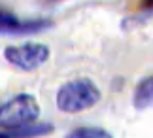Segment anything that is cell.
Segmentation results:
<instances>
[{"mask_svg": "<svg viewBox=\"0 0 153 138\" xmlns=\"http://www.w3.org/2000/svg\"><path fill=\"white\" fill-rule=\"evenodd\" d=\"M102 98V91L91 78L79 76L64 81L57 89L55 104L62 113H81L97 106Z\"/></svg>", "mask_w": 153, "mask_h": 138, "instance_id": "6da1fadb", "label": "cell"}, {"mask_svg": "<svg viewBox=\"0 0 153 138\" xmlns=\"http://www.w3.org/2000/svg\"><path fill=\"white\" fill-rule=\"evenodd\" d=\"M40 102L28 93H19L0 104V129L2 131H19L40 119Z\"/></svg>", "mask_w": 153, "mask_h": 138, "instance_id": "7a4b0ae2", "label": "cell"}, {"mask_svg": "<svg viewBox=\"0 0 153 138\" xmlns=\"http://www.w3.org/2000/svg\"><path fill=\"white\" fill-rule=\"evenodd\" d=\"M51 51L42 42H23L17 46H8L4 49V59L11 66L23 72H32L49 61Z\"/></svg>", "mask_w": 153, "mask_h": 138, "instance_id": "3957f363", "label": "cell"}, {"mask_svg": "<svg viewBox=\"0 0 153 138\" xmlns=\"http://www.w3.org/2000/svg\"><path fill=\"white\" fill-rule=\"evenodd\" d=\"M51 25L49 19H19L10 10L0 8V34H36Z\"/></svg>", "mask_w": 153, "mask_h": 138, "instance_id": "277c9868", "label": "cell"}, {"mask_svg": "<svg viewBox=\"0 0 153 138\" xmlns=\"http://www.w3.org/2000/svg\"><path fill=\"white\" fill-rule=\"evenodd\" d=\"M132 106L136 110L153 108V74L142 78L132 91Z\"/></svg>", "mask_w": 153, "mask_h": 138, "instance_id": "5b68a950", "label": "cell"}, {"mask_svg": "<svg viewBox=\"0 0 153 138\" xmlns=\"http://www.w3.org/2000/svg\"><path fill=\"white\" fill-rule=\"evenodd\" d=\"M53 133V125L51 123H32L25 129H19V131H11L13 138H38V136H44V134H49Z\"/></svg>", "mask_w": 153, "mask_h": 138, "instance_id": "8992f818", "label": "cell"}, {"mask_svg": "<svg viewBox=\"0 0 153 138\" xmlns=\"http://www.w3.org/2000/svg\"><path fill=\"white\" fill-rule=\"evenodd\" d=\"M64 138H114V136H111V133H108V131L102 129V127H87L85 125V127L72 129Z\"/></svg>", "mask_w": 153, "mask_h": 138, "instance_id": "52a82bcc", "label": "cell"}, {"mask_svg": "<svg viewBox=\"0 0 153 138\" xmlns=\"http://www.w3.org/2000/svg\"><path fill=\"white\" fill-rule=\"evenodd\" d=\"M140 10L142 11H151L153 10V0H140Z\"/></svg>", "mask_w": 153, "mask_h": 138, "instance_id": "ba28073f", "label": "cell"}, {"mask_svg": "<svg viewBox=\"0 0 153 138\" xmlns=\"http://www.w3.org/2000/svg\"><path fill=\"white\" fill-rule=\"evenodd\" d=\"M0 138H13V134L10 131H0Z\"/></svg>", "mask_w": 153, "mask_h": 138, "instance_id": "9c48e42d", "label": "cell"}, {"mask_svg": "<svg viewBox=\"0 0 153 138\" xmlns=\"http://www.w3.org/2000/svg\"><path fill=\"white\" fill-rule=\"evenodd\" d=\"M44 4H57V2H64V0H42Z\"/></svg>", "mask_w": 153, "mask_h": 138, "instance_id": "30bf717a", "label": "cell"}]
</instances>
